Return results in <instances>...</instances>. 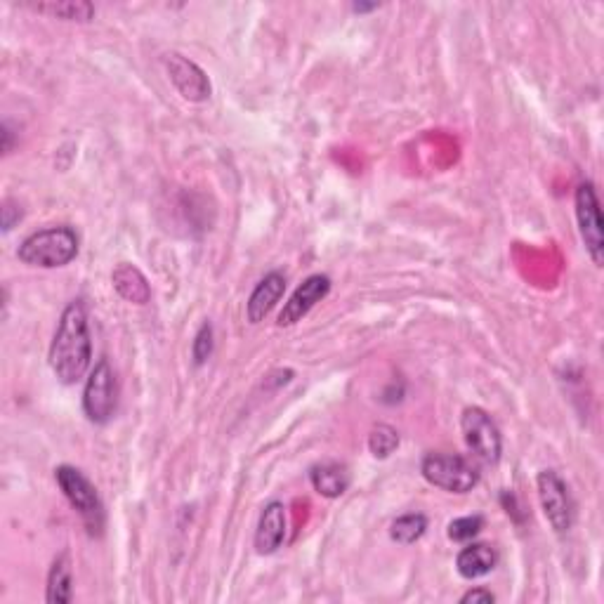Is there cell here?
<instances>
[{"instance_id":"obj_1","label":"cell","mask_w":604,"mask_h":604,"mask_svg":"<svg viewBox=\"0 0 604 604\" xmlns=\"http://www.w3.org/2000/svg\"><path fill=\"white\" fill-rule=\"evenodd\" d=\"M50 369L62 385H76L90 369L93 343H90L88 312L83 302L74 300L59 317L55 338L50 343Z\"/></svg>"},{"instance_id":"obj_2","label":"cell","mask_w":604,"mask_h":604,"mask_svg":"<svg viewBox=\"0 0 604 604\" xmlns=\"http://www.w3.org/2000/svg\"><path fill=\"white\" fill-rule=\"evenodd\" d=\"M78 255V236L71 227H48L26 236L17 258L29 267L57 269L67 267Z\"/></svg>"},{"instance_id":"obj_3","label":"cell","mask_w":604,"mask_h":604,"mask_svg":"<svg viewBox=\"0 0 604 604\" xmlns=\"http://www.w3.org/2000/svg\"><path fill=\"white\" fill-rule=\"evenodd\" d=\"M55 479L64 498L78 512L85 527H88L90 536H100L104 529V505L93 482L81 470L74 468V465H59L55 470Z\"/></svg>"},{"instance_id":"obj_4","label":"cell","mask_w":604,"mask_h":604,"mask_svg":"<svg viewBox=\"0 0 604 604\" xmlns=\"http://www.w3.org/2000/svg\"><path fill=\"white\" fill-rule=\"evenodd\" d=\"M425 482L449 494H468L479 484V470L456 453H428L420 463Z\"/></svg>"},{"instance_id":"obj_5","label":"cell","mask_w":604,"mask_h":604,"mask_svg":"<svg viewBox=\"0 0 604 604\" xmlns=\"http://www.w3.org/2000/svg\"><path fill=\"white\" fill-rule=\"evenodd\" d=\"M461 430L465 446H468L477 461L487 465H496L501 461L503 437L494 418L487 411L479 409V406H468L461 416Z\"/></svg>"},{"instance_id":"obj_6","label":"cell","mask_w":604,"mask_h":604,"mask_svg":"<svg viewBox=\"0 0 604 604\" xmlns=\"http://www.w3.org/2000/svg\"><path fill=\"white\" fill-rule=\"evenodd\" d=\"M118 406V383L116 373L107 359H100L90 371L88 383L83 390V413L90 423L104 425L114 418Z\"/></svg>"},{"instance_id":"obj_7","label":"cell","mask_w":604,"mask_h":604,"mask_svg":"<svg viewBox=\"0 0 604 604\" xmlns=\"http://www.w3.org/2000/svg\"><path fill=\"white\" fill-rule=\"evenodd\" d=\"M538 501H541L543 515L555 534H567L574 527V501H571L569 487L555 470H543L536 479Z\"/></svg>"},{"instance_id":"obj_8","label":"cell","mask_w":604,"mask_h":604,"mask_svg":"<svg viewBox=\"0 0 604 604\" xmlns=\"http://www.w3.org/2000/svg\"><path fill=\"white\" fill-rule=\"evenodd\" d=\"M576 206V222H579V232L586 251L593 260L595 267H602L604 262V229H602V213L600 199H597L593 182H581L576 187L574 196Z\"/></svg>"},{"instance_id":"obj_9","label":"cell","mask_w":604,"mask_h":604,"mask_svg":"<svg viewBox=\"0 0 604 604\" xmlns=\"http://www.w3.org/2000/svg\"><path fill=\"white\" fill-rule=\"evenodd\" d=\"M163 67H166L177 93L185 97L187 102H206L210 93H213L206 71L192 62V59L180 55V52H168L163 57Z\"/></svg>"},{"instance_id":"obj_10","label":"cell","mask_w":604,"mask_h":604,"mask_svg":"<svg viewBox=\"0 0 604 604\" xmlns=\"http://www.w3.org/2000/svg\"><path fill=\"white\" fill-rule=\"evenodd\" d=\"M328 293H331V279H328L326 274H312V277H307L298 288H295L291 298H288L284 310L279 314L277 324L281 328L295 326L298 321L305 319L307 314L317 307V302L324 300Z\"/></svg>"},{"instance_id":"obj_11","label":"cell","mask_w":604,"mask_h":604,"mask_svg":"<svg viewBox=\"0 0 604 604\" xmlns=\"http://www.w3.org/2000/svg\"><path fill=\"white\" fill-rule=\"evenodd\" d=\"M288 531L286 505L281 501H272L262 508V515L255 529V550L258 555H274L284 546Z\"/></svg>"},{"instance_id":"obj_12","label":"cell","mask_w":604,"mask_h":604,"mask_svg":"<svg viewBox=\"0 0 604 604\" xmlns=\"http://www.w3.org/2000/svg\"><path fill=\"white\" fill-rule=\"evenodd\" d=\"M284 291H286L284 274L269 272L267 277L253 288L251 298H248V305H246L248 321H251V324H260V321H265L267 314L277 307V302L281 300Z\"/></svg>"},{"instance_id":"obj_13","label":"cell","mask_w":604,"mask_h":604,"mask_svg":"<svg viewBox=\"0 0 604 604\" xmlns=\"http://www.w3.org/2000/svg\"><path fill=\"white\" fill-rule=\"evenodd\" d=\"M111 284L123 300L133 302V305H147L151 300V286L144 274L130 262H121L111 274Z\"/></svg>"},{"instance_id":"obj_14","label":"cell","mask_w":604,"mask_h":604,"mask_svg":"<svg viewBox=\"0 0 604 604\" xmlns=\"http://www.w3.org/2000/svg\"><path fill=\"white\" fill-rule=\"evenodd\" d=\"M496 553L484 543H472V546H465L461 553L456 557V569L463 579L475 581V579H484L489 576L491 571L496 569Z\"/></svg>"},{"instance_id":"obj_15","label":"cell","mask_w":604,"mask_h":604,"mask_svg":"<svg viewBox=\"0 0 604 604\" xmlns=\"http://www.w3.org/2000/svg\"><path fill=\"white\" fill-rule=\"evenodd\" d=\"M314 491L324 498H340L350 489V472L340 463H321L310 470Z\"/></svg>"},{"instance_id":"obj_16","label":"cell","mask_w":604,"mask_h":604,"mask_svg":"<svg viewBox=\"0 0 604 604\" xmlns=\"http://www.w3.org/2000/svg\"><path fill=\"white\" fill-rule=\"evenodd\" d=\"M74 576H71V560L67 553H62L52 562L48 574V590H45V600L50 604H69L74 600Z\"/></svg>"},{"instance_id":"obj_17","label":"cell","mask_w":604,"mask_h":604,"mask_svg":"<svg viewBox=\"0 0 604 604\" xmlns=\"http://www.w3.org/2000/svg\"><path fill=\"white\" fill-rule=\"evenodd\" d=\"M26 8L48 15L62 22H90L95 17V8L85 0H52V3H26Z\"/></svg>"},{"instance_id":"obj_18","label":"cell","mask_w":604,"mask_h":604,"mask_svg":"<svg viewBox=\"0 0 604 604\" xmlns=\"http://www.w3.org/2000/svg\"><path fill=\"white\" fill-rule=\"evenodd\" d=\"M425 531H428V517L420 515V512H411V515H402L392 522L390 538L399 546H411L425 536Z\"/></svg>"},{"instance_id":"obj_19","label":"cell","mask_w":604,"mask_h":604,"mask_svg":"<svg viewBox=\"0 0 604 604\" xmlns=\"http://www.w3.org/2000/svg\"><path fill=\"white\" fill-rule=\"evenodd\" d=\"M397 446H399V432L392 428V425L380 423L371 430L369 451L373 453V458H380V461H383V458H390L392 453L397 451Z\"/></svg>"},{"instance_id":"obj_20","label":"cell","mask_w":604,"mask_h":604,"mask_svg":"<svg viewBox=\"0 0 604 604\" xmlns=\"http://www.w3.org/2000/svg\"><path fill=\"white\" fill-rule=\"evenodd\" d=\"M482 529H484V517L482 515L458 517V520H453L449 524V538H451V541H456V543H468Z\"/></svg>"},{"instance_id":"obj_21","label":"cell","mask_w":604,"mask_h":604,"mask_svg":"<svg viewBox=\"0 0 604 604\" xmlns=\"http://www.w3.org/2000/svg\"><path fill=\"white\" fill-rule=\"evenodd\" d=\"M210 354H213V326L203 324L199 328V333H196L194 343H192V359L196 366H203L210 359Z\"/></svg>"},{"instance_id":"obj_22","label":"cell","mask_w":604,"mask_h":604,"mask_svg":"<svg viewBox=\"0 0 604 604\" xmlns=\"http://www.w3.org/2000/svg\"><path fill=\"white\" fill-rule=\"evenodd\" d=\"M470 602L472 604H494L496 595L487 588H472L461 597V604H470Z\"/></svg>"},{"instance_id":"obj_23","label":"cell","mask_w":604,"mask_h":604,"mask_svg":"<svg viewBox=\"0 0 604 604\" xmlns=\"http://www.w3.org/2000/svg\"><path fill=\"white\" fill-rule=\"evenodd\" d=\"M3 151L5 154H10L12 151V130L8 128V123L3 126Z\"/></svg>"},{"instance_id":"obj_24","label":"cell","mask_w":604,"mask_h":604,"mask_svg":"<svg viewBox=\"0 0 604 604\" xmlns=\"http://www.w3.org/2000/svg\"><path fill=\"white\" fill-rule=\"evenodd\" d=\"M352 10H354V12H359V15H361V12L378 10V3H354V5H352Z\"/></svg>"}]
</instances>
